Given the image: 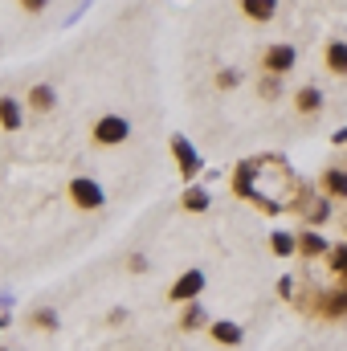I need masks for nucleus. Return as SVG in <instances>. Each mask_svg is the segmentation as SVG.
Returning <instances> with one entry per match:
<instances>
[{
	"label": "nucleus",
	"instance_id": "f257e3e1",
	"mask_svg": "<svg viewBox=\"0 0 347 351\" xmlns=\"http://www.w3.org/2000/svg\"><path fill=\"white\" fill-rule=\"evenodd\" d=\"M127 135H131V123H127L123 114H102V119L94 123V139H98L102 147H115V143H127Z\"/></svg>",
	"mask_w": 347,
	"mask_h": 351
},
{
	"label": "nucleus",
	"instance_id": "f03ea898",
	"mask_svg": "<svg viewBox=\"0 0 347 351\" xmlns=\"http://www.w3.org/2000/svg\"><path fill=\"white\" fill-rule=\"evenodd\" d=\"M290 66H294V45H286V41H278V45H270V49L261 53V70H265L270 78L290 74Z\"/></svg>",
	"mask_w": 347,
	"mask_h": 351
},
{
	"label": "nucleus",
	"instance_id": "7ed1b4c3",
	"mask_svg": "<svg viewBox=\"0 0 347 351\" xmlns=\"http://www.w3.org/2000/svg\"><path fill=\"white\" fill-rule=\"evenodd\" d=\"M70 196H74V204L78 208H102V188L86 180V176H78L74 184H70Z\"/></svg>",
	"mask_w": 347,
	"mask_h": 351
},
{
	"label": "nucleus",
	"instance_id": "20e7f679",
	"mask_svg": "<svg viewBox=\"0 0 347 351\" xmlns=\"http://www.w3.org/2000/svg\"><path fill=\"white\" fill-rule=\"evenodd\" d=\"M200 290H204V274L200 269H188V274H180V282L172 286V302H192Z\"/></svg>",
	"mask_w": 347,
	"mask_h": 351
},
{
	"label": "nucleus",
	"instance_id": "39448f33",
	"mask_svg": "<svg viewBox=\"0 0 347 351\" xmlns=\"http://www.w3.org/2000/svg\"><path fill=\"white\" fill-rule=\"evenodd\" d=\"M172 152H176V160H180V176H184V180H192V176L200 172V156L188 147V139H184V135H176V139H172Z\"/></svg>",
	"mask_w": 347,
	"mask_h": 351
},
{
	"label": "nucleus",
	"instance_id": "423d86ee",
	"mask_svg": "<svg viewBox=\"0 0 347 351\" xmlns=\"http://www.w3.org/2000/svg\"><path fill=\"white\" fill-rule=\"evenodd\" d=\"M241 12L250 21H274L278 16V0H241Z\"/></svg>",
	"mask_w": 347,
	"mask_h": 351
},
{
	"label": "nucleus",
	"instance_id": "0eeeda50",
	"mask_svg": "<svg viewBox=\"0 0 347 351\" xmlns=\"http://www.w3.org/2000/svg\"><path fill=\"white\" fill-rule=\"evenodd\" d=\"M323 62H327V70H331V74H339V78H344V74H347V41H331V45H327V53H323Z\"/></svg>",
	"mask_w": 347,
	"mask_h": 351
},
{
	"label": "nucleus",
	"instance_id": "6e6552de",
	"mask_svg": "<svg viewBox=\"0 0 347 351\" xmlns=\"http://www.w3.org/2000/svg\"><path fill=\"white\" fill-rule=\"evenodd\" d=\"M294 106H298L302 114H315V110L323 106V90L319 86H302L298 94H294Z\"/></svg>",
	"mask_w": 347,
	"mask_h": 351
},
{
	"label": "nucleus",
	"instance_id": "1a4fd4ad",
	"mask_svg": "<svg viewBox=\"0 0 347 351\" xmlns=\"http://www.w3.org/2000/svg\"><path fill=\"white\" fill-rule=\"evenodd\" d=\"M0 127L4 131H16L21 127V102L16 98H0Z\"/></svg>",
	"mask_w": 347,
	"mask_h": 351
},
{
	"label": "nucleus",
	"instance_id": "9d476101",
	"mask_svg": "<svg viewBox=\"0 0 347 351\" xmlns=\"http://www.w3.org/2000/svg\"><path fill=\"white\" fill-rule=\"evenodd\" d=\"M213 339L237 348V343H241V327H237V323H213Z\"/></svg>",
	"mask_w": 347,
	"mask_h": 351
},
{
	"label": "nucleus",
	"instance_id": "9b49d317",
	"mask_svg": "<svg viewBox=\"0 0 347 351\" xmlns=\"http://www.w3.org/2000/svg\"><path fill=\"white\" fill-rule=\"evenodd\" d=\"M29 102H33V110H53L58 94H53V86H33L29 90Z\"/></svg>",
	"mask_w": 347,
	"mask_h": 351
},
{
	"label": "nucleus",
	"instance_id": "f8f14e48",
	"mask_svg": "<svg viewBox=\"0 0 347 351\" xmlns=\"http://www.w3.org/2000/svg\"><path fill=\"white\" fill-rule=\"evenodd\" d=\"M323 184H327L331 196H347V172L344 168H331V172L323 176Z\"/></svg>",
	"mask_w": 347,
	"mask_h": 351
},
{
	"label": "nucleus",
	"instance_id": "ddd939ff",
	"mask_svg": "<svg viewBox=\"0 0 347 351\" xmlns=\"http://www.w3.org/2000/svg\"><path fill=\"white\" fill-rule=\"evenodd\" d=\"M184 208H188V213H204V208H208V192H204V188H188V192H184Z\"/></svg>",
	"mask_w": 347,
	"mask_h": 351
},
{
	"label": "nucleus",
	"instance_id": "4468645a",
	"mask_svg": "<svg viewBox=\"0 0 347 351\" xmlns=\"http://www.w3.org/2000/svg\"><path fill=\"white\" fill-rule=\"evenodd\" d=\"M270 250H274L278 258H290V254H294V237H290V233H274V237H270Z\"/></svg>",
	"mask_w": 347,
	"mask_h": 351
},
{
	"label": "nucleus",
	"instance_id": "2eb2a0df",
	"mask_svg": "<svg viewBox=\"0 0 347 351\" xmlns=\"http://www.w3.org/2000/svg\"><path fill=\"white\" fill-rule=\"evenodd\" d=\"M323 250H327V241H323L319 233H302V254H307V258H315V254H323Z\"/></svg>",
	"mask_w": 347,
	"mask_h": 351
},
{
	"label": "nucleus",
	"instance_id": "dca6fc26",
	"mask_svg": "<svg viewBox=\"0 0 347 351\" xmlns=\"http://www.w3.org/2000/svg\"><path fill=\"white\" fill-rule=\"evenodd\" d=\"M307 217H311V221H327V217H331V204H327V200H319V204H311V208H307Z\"/></svg>",
	"mask_w": 347,
	"mask_h": 351
},
{
	"label": "nucleus",
	"instance_id": "f3484780",
	"mask_svg": "<svg viewBox=\"0 0 347 351\" xmlns=\"http://www.w3.org/2000/svg\"><path fill=\"white\" fill-rule=\"evenodd\" d=\"M331 265H335V269H339V274L347 278V245H339V250L331 254Z\"/></svg>",
	"mask_w": 347,
	"mask_h": 351
},
{
	"label": "nucleus",
	"instance_id": "a211bd4d",
	"mask_svg": "<svg viewBox=\"0 0 347 351\" xmlns=\"http://www.w3.org/2000/svg\"><path fill=\"white\" fill-rule=\"evenodd\" d=\"M33 323H37V327H58V315H53V311H37Z\"/></svg>",
	"mask_w": 347,
	"mask_h": 351
},
{
	"label": "nucleus",
	"instance_id": "6ab92c4d",
	"mask_svg": "<svg viewBox=\"0 0 347 351\" xmlns=\"http://www.w3.org/2000/svg\"><path fill=\"white\" fill-rule=\"evenodd\" d=\"M237 82H241V74H237V70H225V74H217V86H237Z\"/></svg>",
	"mask_w": 347,
	"mask_h": 351
},
{
	"label": "nucleus",
	"instance_id": "aec40b11",
	"mask_svg": "<svg viewBox=\"0 0 347 351\" xmlns=\"http://www.w3.org/2000/svg\"><path fill=\"white\" fill-rule=\"evenodd\" d=\"M200 319H204V311H200V306H188V311H184V327H196Z\"/></svg>",
	"mask_w": 347,
	"mask_h": 351
},
{
	"label": "nucleus",
	"instance_id": "412c9836",
	"mask_svg": "<svg viewBox=\"0 0 347 351\" xmlns=\"http://www.w3.org/2000/svg\"><path fill=\"white\" fill-rule=\"evenodd\" d=\"M45 4H49V0H21V8H25V12H41Z\"/></svg>",
	"mask_w": 347,
	"mask_h": 351
},
{
	"label": "nucleus",
	"instance_id": "4be33fe9",
	"mask_svg": "<svg viewBox=\"0 0 347 351\" xmlns=\"http://www.w3.org/2000/svg\"><path fill=\"white\" fill-rule=\"evenodd\" d=\"M261 94H265V98H278V82H274V78H265V82H261Z\"/></svg>",
	"mask_w": 347,
	"mask_h": 351
},
{
	"label": "nucleus",
	"instance_id": "5701e85b",
	"mask_svg": "<svg viewBox=\"0 0 347 351\" xmlns=\"http://www.w3.org/2000/svg\"><path fill=\"white\" fill-rule=\"evenodd\" d=\"M290 290H294V282H290V278H282V282H278V294H282V298H290Z\"/></svg>",
	"mask_w": 347,
	"mask_h": 351
}]
</instances>
